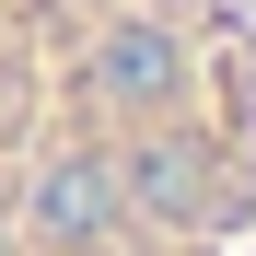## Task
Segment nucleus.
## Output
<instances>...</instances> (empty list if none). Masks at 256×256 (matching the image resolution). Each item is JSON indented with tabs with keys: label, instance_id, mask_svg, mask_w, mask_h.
<instances>
[{
	"label": "nucleus",
	"instance_id": "1",
	"mask_svg": "<svg viewBox=\"0 0 256 256\" xmlns=\"http://www.w3.org/2000/svg\"><path fill=\"white\" fill-rule=\"evenodd\" d=\"M0 256H256V58L152 0L47 94L0 105Z\"/></svg>",
	"mask_w": 256,
	"mask_h": 256
},
{
	"label": "nucleus",
	"instance_id": "2",
	"mask_svg": "<svg viewBox=\"0 0 256 256\" xmlns=\"http://www.w3.org/2000/svg\"><path fill=\"white\" fill-rule=\"evenodd\" d=\"M140 12H152V0H0V105L70 82L116 24H140Z\"/></svg>",
	"mask_w": 256,
	"mask_h": 256
}]
</instances>
